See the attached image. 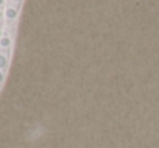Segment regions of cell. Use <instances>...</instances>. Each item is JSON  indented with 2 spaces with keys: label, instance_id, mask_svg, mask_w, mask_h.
Masks as SVG:
<instances>
[{
  "label": "cell",
  "instance_id": "6da1fadb",
  "mask_svg": "<svg viewBox=\"0 0 159 148\" xmlns=\"http://www.w3.org/2000/svg\"><path fill=\"white\" fill-rule=\"evenodd\" d=\"M19 16V10L13 6H8L4 10V19L8 22H14Z\"/></svg>",
  "mask_w": 159,
  "mask_h": 148
},
{
  "label": "cell",
  "instance_id": "7a4b0ae2",
  "mask_svg": "<svg viewBox=\"0 0 159 148\" xmlns=\"http://www.w3.org/2000/svg\"><path fill=\"white\" fill-rule=\"evenodd\" d=\"M4 16V12L1 10V8H0V23L2 22V17Z\"/></svg>",
  "mask_w": 159,
  "mask_h": 148
},
{
  "label": "cell",
  "instance_id": "3957f363",
  "mask_svg": "<svg viewBox=\"0 0 159 148\" xmlns=\"http://www.w3.org/2000/svg\"><path fill=\"white\" fill-rule=\"evenodd\" d=\"M10 1H11V2H13L14 4H15V3H16V4H20L22 1H23V0H10Z\"/></svg>",
  "mask_w": 159,
  "mask_h": 148
},
{
  "label": "cell",
  "instance_id": "277c9868",
  "mask_svg": "<svg viewBox=\"0 0 159 148\" xmlns=\"http://www.w3.org/2000/svg\"><path fill=\"white\" fill-rule=\"evenodd\" d=\"M4 1H6V0H0V8L4 4Z\"/></svg>",
  "mask_w": 159,
  "mask_h": 148
}]
</instances>
